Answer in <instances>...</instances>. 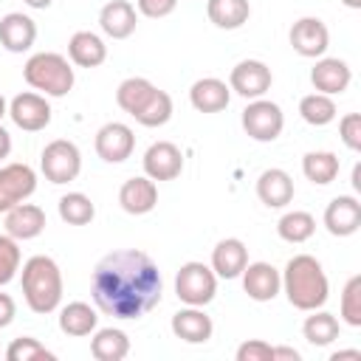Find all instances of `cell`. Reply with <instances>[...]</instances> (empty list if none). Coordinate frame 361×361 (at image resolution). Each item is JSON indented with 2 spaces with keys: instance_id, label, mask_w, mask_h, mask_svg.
Wrapping results in <instances>:
<instances>
[{
  "instance_id": "obj_41",
  "label": "cell",
  "mask_w": 361,
  "mask_h": 361,
  "mask_svg": "<svg viewBox=\"0 0 361 361\" xmlns=\"http://www.w3.org/2000/svg\"><path fill=\"white\" fill-rule=\"evenodd\" d=\"M175 8H178V0H135V11L149 17V20L169 17Z\"/></svg>"
},
{
  "instance_id": "obj_18",
  "label": "cell",
  "mask_w": 361,
  "mask_h": 361,
  "mask_svg": "<svg viewBox=\"0 0 361 361\" xmlns=\"http://www.w3.org/2000/svg\"><path fill=\"white\" fill-rule=\"evenodd\" d=\"M118 203L127 214H147L158 206V186L147 175L127 178L118 189Z\"/></svg>"
},
{
  "instance_id": "obj_27",
  "label": "cell",
  "mask_w": 361,
  "mask_h": 361,
  "mask_svg": "<svg viewBox=\"0 0 361 361\" xmlns=\"http://www.w3.org/2000/svg\"><path fill=\"white\" fill-rule=\"evenodd\" d=\"M90 355L96 361H121V358H127L130 355V338H127V333L118 330V327L93 330Z\"/></svg>"
},
{
  "instance_id": "obj_30",
  "label": "cell",
  "mask_w": 361,
  "mask_h": 361,
  "mask_svg": "<svg viewBox=\"0 0 361 361\" xmlns=\"http://www.w3.org/2000/svg\"><path fill=\"white\" fill-rule=\"evenodd\" d=\"M338 169H341V161H338V155L330 152V149H313V152H307V155L302 158V172H305V178H307L310 183H316V186L333 183V180L338 178Z\"/></svg>"
},
{
  "instance_id": "obj_29",
  "label": "cell",
  "mask_w": 361,
  "mask_h": 361,
  "mask_svg": "<svg viewBox=\"0 0 361 361\" xmlns=\"http://www.w3.org/2000/svg\"><path fill=\"white\" fill-rule=\"evenodd\" d=\"M158 87L149 82V79H144V76H130V79H124L118 87H116V104L124 110V113H130L133 118L144 110V104L152 99V93H155Z\"/></svg>"
},
{
  "instance_id": "obj_33",
  "label": "cell",
  "mask_w": 361,
  "mask_h": 361,
  "mask_svg": "<svg viewBox=\"0 0 361 361\" xmlns=\"http://www.w3.org/2000/svg\"><path fill=\"white\" fill-rule=\"evenodd\" d=\"M299 116H302L310 127H324V124H330V121L338 116V110H336L333 96L307 93V96H302V102H299Z\"/></svg>"
},
{
  "instance_id": "obj_16",
  "label": "cell",
  "mask_w": 361,
  "mask_h": 361,
  "mask_svg": "<svg viewBox=\"0 0 361 361\" xmlns=\"http://www.w3.org/2000/svg\"><path fill=\"white\" fill-rule=\"evenodd\" d=\"M169 327H172L175 338L186 341V344H206L212 338V333H214L212 316L203 307H195V305H186L178 313H172Z\"/></svg>"
},
{
  "instance_id": "obj_43",
  "label": "cell",
  "mask_w": 361,
  "mask_h": 361,
  "mask_svg": "<svg viewBox=\"0 0 361 361\" xmlns=\"http://www.w3.org/2000/svg\"><path fill=\"white\" fill-rule=\"evenodd\" d=\"M279 358H288V361H299L302 355H299V350H293V347H274V361H279Z\"/></svg>"
},
{
  "instance_id": "obj_32",
  "label": "cell",
  "mask_w": 361,
  "mask_h": 361,
  "mask_svg": "<svg viewBox=\"0 0 361 361\" xmlns=\"http://www.w3.org/2000/svg\"><path fill=\"white\" fill-rule=\"evenodd\" d=\"M316 231V217L310 212H302V209H293V212H285L276 223V234L285 240V243H307Z\"/></svg>"
},
{
  "instance_id": "obj_45",
  "label": "cell",
  "mask_w": 361,
  "mask_h": 361,
  "mask_svg": "<svg viewBox=\"0 0 361 361\" xmlns=\"http://www.w3.org/2000/svg\"><path fill=\"white\" fill-rule=\"evenodd\" d=\"M341 358H355V361H361V350H336V353L330 355V361H341Z\"/></svg>"
},
{
  "instance_id": "obj_24",
  "label": "cell",
  "mask_w": 361,
  "mask_h": 361,
  "mask_svg": "<svg viewBox=\"0 0 361 361\" xmlns=\"http://www.w3.org/2000/svg\"><path fill=\"white\" fill-rule=\"evenodd\" d=\"M257 197L268 206V209H282L293 200V178L279 169V166H271L265 169L259 178H257Z\"/></svg>"
},
{
  "instance_id": "obj_1",
  "label": "cell",
  "mask_w": 361,
  "mask_h": 361,
  "mask_svg": "<svg viewBox=\"0 0 361 361\" xmlns=\"http://www.w3.org/2000/svg\"><path fill=\"white\" fill-rule=\"evenodd\" d=\"M96 307L113 319H141L164 296V279L155 259L138 248L104 254L90 276Z\"/></svg>"
},
{
  "instance_id": "obj_21",
  "label": "cell",
  "mask_w": 361,
  "mask_h": 361,
  "mask_svg": "<svg viewBox=\"0 0 361 361\" xmlns=\"http://www.w3.org/2000/svg\"><path fill=\"white\" fill-rule=\"evenodd\" d=\"M45 231V212L37 203H17L14 209L6 212V234L20 240H34Z\"/></svg>"
},
{
  "instance_id": "obj_12",
  "label": "cell",
  "mask_w": 361,
  "mask_h": 361,
  "mask_svg": "<svg viewBox=\"0 0 361 361\" xmlns=\"http://www.w3.org/2000/svg\"><path fill=\"white\" fill-rule=\"evenodd\" d=\"M93 147L104 164H121L133 155V147H135L133 127H127L121 121H107L104 127H99Z\"/></svg>"
},
{
  "instance_id": "obj_42",
  "label": "cell",
  "mask_w": 361,
  "mask_h": 361,
  "mask_svg": "<svg viewBox=\"0 0 361 361\" xmlns=\"http://www.w3.org/2000/svg\"><path fill=\"white\" fill-rule=\"evenodd\" d=\"M17 316V302L8 293H0V327H8Z\"/></svg>"
},
{
  "instance_id": "obj_2",
  "label": "cell",
  "mask_w": 361,
  "mask_h": 361,
  "mask_svg": "<svg viewBox=\"0 0 361 361\" xmlns=\"http://www.w3.org/2000/svg\"><path fill=\"white\" fill-rule=\"evenodd\" d=\"M282 290L296 310H316L330 296V282L322 268V262L310 254H296L288 259L282 271Z\"/></svg>"
},
{
  "instance_id": "obj_6",
  "label": "cell",
  "mask_w": 361,
  "mask_h": 361,
  "mask_svg": "<svg viewBox=\"0 0 361 361\" xmlns=\"http://www.w3.org/2000/svg\"><path fill=\"white\" fill-rule=\"evenodd\" d=\"M39 169L45 175V180L51 183H71L79 178L82 172V152L73 141L68 138H54L51 144H45L42 155H39Z\"/></svg>"
},
{
  "instance_id": "obj_38",
  "label": "cell",
  "mask_w": 361,
  "mask_h": 361,
  "mask_svg": "<svg viewBox=\"0 0 361 361\" xmlns=\"http://www.w3.org/2000/svg\"><path fill=\"white\" fill-rule=\"evenodd\" d=\"M20 271V245L14 237L0 234V288L8 285Z\"/></svg>"
},
{
  "instance_id": "obj_10",
  "label": "cell",
  "mask_w": 361,
  "mask_h": 361,
  "mask_svg": "<svg viewBox=\"0 0 361 361\" xmlns=\"http://www.w3.org/2000/svg\"><path fill=\"white\" fill-rule=\"evenodd\" d=\"M8 116L11 121L25 130V133H39L51 124V104L42 93L34 90H23L8 102Z\"/></svg>"
},
{
  "instance_id": "obj_37",
  "label": "cell",
  "mask_w": 361,
  "mask_h": 361,
  "mask_svg": "<svg viewBox=\"0 0 361 361\" xmlns=\"http://www.w3.org/2000/svg\"><path fill=\"white\" fill-rule=\"evenodd\" d=\"M338 310H341L344 324L361 327V274H355V276L347 279V285H344V290H341V305H338Z\"/></svg>"
},
{
  "instance_id": "obj_40",
  "label": "cell",
  "mask_w": 361,
  "mask_h": 361,
  "mask_svg": "<svg viewBox=\"0 0 361 361\" xmlns=\"http://www.w3.org/2000/svg\"><path fill=\"white\" fill-rule=\"evenodd\" d=\"M338 135H341V141H344L347 149L358 152V149H361V116H358V113L341 116V121H338Z\"/></svg>"
},
{
  "instance_id": "obj_19",
  "label": "cell",
  "mask_w": 361,
  "mask_h": 361,
  "mask_svg": "<svg viewBox=\"0 0 361 361\" xmlns=\"http://www.w3.org/2000/svg\"><path fill=\"white\" fill-rule=\"evenodd\" d=\"M37 39V23L23 11H8L0 20V45L8 54H25Z\"/></svg>"
},
{
  "instance_id": "obj_49",
  "label": "cell",
  "mask_w": 361,
  "mask_h": 361,
  "mask_svg": "<svg viewBox=\"0 0 361 361\" xmlns=\"http://www.w3.org/2000/svg\"><path fill=\"white\" fill-rule=\"evenodd\" d=\"M8 113V104H6V99H3V93H0V118Z\"/></svg>"
},
{
  "instance_id": "obj_48",
  "label": "cell",
  "mask_w": 361,
  "mask_h": 361,
  "mask_svg": "<svg viewBox=\"0 0 361 361\" xmlns=\"http://www.w3.org/2000/svg\"><path fill=\"white\" fill-rule=\"evenodd\" d=\"M347 8H361V0H341Z\"/></svg>"
},
{
  "instance_id": "obj_25",
  "label": "cell",
  "mask_w": 361,
  "mask_h": 361,
  "mask_svg": "<svg viewBox=\"0 0 361 361\" xmlns=\"http://www.w3.org/2000/svg\"><path fill=\"white\" fill-rule=\"evenodd\" d=\"M68 59L79 68H99L107 59V45L93 31H76L68 39Z\"/></svg>"
},
{
  "instance_id": "obj_8",
  "label": "cell",
  "mask_w": 361,
  "mask_h": 361,
  "mask_svg": "<svg viewBox=\"0 0 361 361\" xmlns=\"http://www.w3.org/2000/svg\"><path fill=\"white\" fill-rule=\"evenodd\" d=\"M271 68L262 59H243L228 73V87L243 99H262L271 90Z\"/></svg>"
},
{
  "instance_id": "obj_36",
  "label": "cell",
  "mask_w": 361,
  "mask_h": 361,
  "mask_svg": "<svg viewBox=\"0 0 361 361\" xmlns=\"http://www.w3.org/2000/svg\"><path fill=\"white\" fill-rule=\"evenodd\" d=\"M169 118H172V96L166 90H161V87L152 93V99L135 116V121L144 124V127H164Z\"/></svg>"
},
{
  "instance_id": "obj_23",
  "label": "cell",
  "mask_w": 361,
  "mask_h": 361,
  "mask_svg": "<svg viewBox=\"0 0 361 361\" xmlns=\"http://www.w3.org/2000/svg\"><path fill=\"white\" fill-rule=\"evenodd\" d=\"M231 87L217 76H203L189 87V102L197 113H220L228 107Z\"/></svg>"
},
{
  "instance_id": "obj_44",
  "label": "cell",
  "mask_w": 361,
  "mask_h": 361,
  "mask_svg": "<svg viewBox=\"0 0 361 361\" xmlns=\"http://www.w3.org/2000/svg\"><path fill=\"white\" fill-rule=\"evenodd\" d=\"M8 152H11V135L0 127V161H3V158H8Z\"/></svg>"
},
{
  "instance_id": "obj_46",
  "label": "cell",
  "mask_w": 361,
  "mask_h": 361,
  "mask_svg": "<svg viewBox=\"0 0 361 361\" xmlns=\"http://www.w3.org/2000/svg\"><path fill=\"white\" fill-rule=\"evenodd\" d=\"M353 189H355V192H361V164H355V166H353Z\"/></svg>"
},
{
  "instance_id": "obj_15",
  "label": "cell",
  "mask_w": 361,
  "mask_h": 361,
  "mask_svg": "<svg viewBox=\"0 0 361 361\" xmlns=\"http://www.w3.org/2000/svg\"><path fill=\"white\" fill-rule=\"evenodd\" d=\"M310 82L316 87V93H324V96H338L350 87L353 82V71L344 59L338 56H319L316 65L310 68Z\"/></svg>"
},
{
  "instance_id": "obj_26",
  "label": "cell",
  "mask_w": 361,
  "mask_h": 361,
  "mask_svg": "<svg viewBox=\"0 0 361 361\" xmlns=\"http://www.w3.org/2000/svg\"><path fill=\"white\" fill-rule=\"evenodd\" d=\"M99 324V313L87 305V302H68L59 310V330L71 338H82L90 336Z\"/></svg>"
},
{
  "instance_id": "obj_20",
  "label": "cell",
  "mask_w": 361,
  "mask_h": 361,
  "mask_svg": "<svg viewBox=\"0 0 361 361\" xmlns=\"http://www.w3.org/2000/svg\"><path fill=\"white\" fill-rule=\"evenodd\" d=\"M138 25V11L130 0H110L99 11V28L113 39H127Z\"/></svg>"
},
{
  "instance_id": "obj_28",
  "label": "cell",
  "mask_w": 361,
  "mask_h": 361,
  "mask_svg": "<svg viewBox=\"0 0 361 361\" xmlns=\"http://www.w3.org/2000/svg\"><path fill=\"white\" fill-rule=\"evenodd\" d=\"M206 14H209V23H214L217 28L234 31L248 23L251 6H248V0H209Z\"/></svg>"
},
{
  "instance_id": "obj_3",
  "label": "cell",
  "mask_w": 361,
  "mask_h": 361,
  "mask_svg": "<svg viewBox=\"0 0 361 361\" xmlns=\"http://www.w3.org/2000/svg\"><path fill=\"white\" fill-rule=\"evenodd\" d=\"M23 296H25V305L45 316V313H54L62 302V271L59 265L45 257V254H37L31 259L23 262Z\"/></svg>"
},
{
  "instance_id": "obj_31",
  "label": "cell",
  "mask_w": 361,
  "mask_h": 361,
  "mask_svg": "<svg viewBox=\"0 0 361 361\" xmlns=\"http://www.w3.org/2000/svg\"><path fill=\"white\" fill-rule=\"evenodd\" d=\"M302 333H305V338H307L313 347H327V344H333V341L338 338L341 324H338V319H336L333 313L316 307V310H310V316L305 319Z\"/></svg>"
},
{
  "instance_id": "obj_5",
  "label": "cell",
  "mask_w": 361,
  "mask_h": 361,
  "mask_svg": "<svg viewBox=\"0 0 361 361\" xmlns=\"http://www.w3.org/2000/svg\"><path fill=\"white\" fill-rule=\"evenodd\" d=\"M175 293L183 305L206 307L217 293V274L212 271V265L189 259L175 274Z\"/></svg>"
},
{
  "instance_id": "obj_35",
  "label": "cell",
  "mask_w": 361,
  "mask_h": 361,
  "mask_svg": "<svg viewBox=\"0 0 361 361\" xmlns=\"http://www.w3.org/2000/svg\"><path fill=\"white\" fill-rule=\"evenodd\" d=\"M8 361H56V353L39 344L34 336H20L6 347Z\"/></svg>"
},
{
  "instance_id": "obj_11",
  "label": "cell",
  "mask_w": 361,
  "mask_h": 361,
  "mask_svg": "<svg viewBox=\"0 0 361 361\" xmlns=\"http://www.w3.org/2000/svg\"><path fill=\"white\" fill-rule=\"evenodd\" d=\"M288 39H290V48L307 59H319L330 48V31L319 17H299L290 25Z\"/></svg>"
},
{
  "instance_id": "obj_4",
  "label": "cell",
  "mask_w": 361,
  "mask_h": 361,
  "mask_svg": "<svg viewBox=\"0 0 361 361\" xmlns=\"http://www.w3.org/2000/svg\"><path fill=\"white\" fill-rule=\"evenodd\" d=\"M23 79L28 82V87L39 90L42 96H54V99L68 96L76 82L68 56L54 54V51H39L28 56V62L23 65Z\"/></svg>"
},
{
  "instance_id": "obj_22",
  "label": "cell",
  "mask_w": 361,
  "mask_h": 361,
  "mask_svg": "<svg viewBox=\"0 0 361 361\" xmlns=\"http://www.w3.org/2000/svg\"><path fill=\"white\" fill-rule=\"evenodd\" d=\"M248 265V248L240 237H226L212 248V271L220 279H237Z\"/></svg>"
},
{
  "instance_id": "obj_34",
  "label": "cell",
  "mask_w": 361,
  "mask_h": 361,
  "mask_svg": "<svg viewBox=\"0 0 361 361\" xmlns=\"http://www.w3.org/2000/svg\"><path fill=\"white\" fill-rule=\"evenodd\" d=\"M59 217L68 226H87L96 217V206L85 192H68L59 197Z\"/></svg>"
},
{
  "instance_id": "obj_47",
  "label": "cell",
  "mask_w": 361,
  "mask_h": 361,
  "mask_svg": "<svg viewBox=\"0 0 361 361\" xmlns=\"http://www.w3.org/2000/svg\"><path fill=\"white\" fill-rule=\"evenodd\" d=\"M23 3H25L28 8H48L54 0H23Z\"/></svg>"
},
{
  "instance_id": "obj_39",
  "label": "cell",
  "mask_w": 361,
  "mask_h": 361,
  "mask_svg": "<svg viewBox=\"0 0 361 361\" xmlns=\"http://www.w3.org/2000/svg\"><path fill=\"white\" fill-rule=\"evenodd\" d=\"M237 361H274V347L262 338H248L234 353Z\"/></svg>"
},
{
  "instance_id": "obj_14",
  "label": "cell",
  "mask_w": 361,
  "mask_h": 361,
  "mask_svg": "<svg viewBox=\"0 0 361 361\" xmlns=\"http://www.w3.org/2000/svg\"><path fill=\"white\" fill-rule=\"evenodd\" d=\"M324 228L333 237H353L361 228V200L355 195H338L324 209Z\"/></svg>"
},
{
  "instance_id": "obj_9",
  "label": "cell",
  "mask_w": 361,
  "mask_h": 361,
  "mask_svg": "<svg viewBox=\"0 0 361 361\" xmlns=\"http://www.w3.org/2000/svg\"><path fill=\"white\" fill-rule=\"evenodd\" d=\"M34 192H37V172L28 164L0 166V212L3 214L17 203L28 200Z\"/></svg>"
},
{
  "instance_id": "obj_13",
  "label": "cell",
  "mask_w": 361,
  "mask_h": 361,
  "mask_svg": "<svg viewBox=\"0 0 361 361\" xmlns=\"http://www.w3.org/2000/svg\"><path fill=\"white\" fill-rule=\"evenodd\" d=\"M144 175L152 180H175L183 172V152L172 141H155L147 147L144 158Z\"/></svg>"
},
{
  "instance_id": "obj_7",
  "label": "cell",
  "mask_w": 361,
  "mask_h": 361,
  "mask_svg": "<svg viewBox=\"0 0 361 361\" xmlns=\"http://www.w3.org/2000/svg\"><path fill=\"white\" fill-rule=\"evenodd\" d=\"M240 124L245 130L248 138L259 141V144H268V141H276L282 127H285V113L276 102L271 99H251L240 116Z\"/></svg>"
},
{
  "instance_id": "obj_17",
  "label": "cell",
  "mask_w": 361,
  "mask_h": 361,
  "mask_svg": "<svg viewBox=\"0 0 361 361\" xmlns=\"http://www.w3.org/2000/svg\"><path fill=\"white\" fill-rule=\"evenodd\" d=\"M240 276H243V290L254 302H271L282 290V274L271 262H248Z\"/></svg>"
}]
</instances>
